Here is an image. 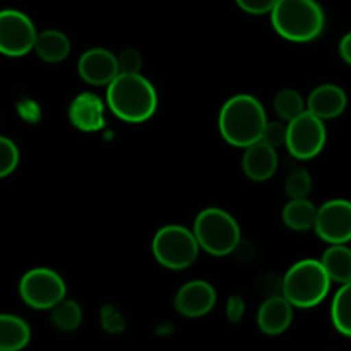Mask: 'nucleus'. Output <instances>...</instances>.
Here are the masks:
<instances>
[{"label":"nucleus","instance_id":"18","mask_svg":"<svg viewBox=\"0 0 351 351\" xmlns=\"http://www.w3.org/2000/svg\"><path fill=\"white\" fill-rule=\"evenodd\" d=\"M29 339L31 329L23 319L9 314L0 317V350L19 351L29 343Z\"/></svg>","mask_w":351,"mask_h":351},{"label":"nucleus","instance_id":"1","mask_svg":"<svg viewBox=\"0 0 351 351\" xmlns=\"http://www.w3.org/2000/svg\"><path fill=\"white\" fill-rule=\"evenodd\" d=\"M106 101L110 110L123 122H146L154 115L158 96L153 84L146 77L137 74L120 72L108 84Z\"/></svg>","mask_w":351,"mask_h":351},{"label":"nucleus","instance_id":"19","mask_svg":"<svg viewBox=\"0 0 351 351\" xmlns=\"http://www.w3.org/2000/svg\"><path fill=\"white\" fill-rule=\"evenodd\" d=\"M317 213L319 209L311 201H307V197L291 199L283 208V221L295 232H307L315 226Z\"/></svg>","mask_w":351,"mask_h":351},{"label":"nucleus","instance_id":"21","mask_svg":"<svg viewBox=\"0 0 351 351\" xmlns=\"http://www.w3.org/2000/svg\"><path fill=\"white\" fill-rule=\"evenodd\" d=\"M332 324L341 335L351 338V281L345 283L336 293L331 307Z\"/></svg>","mask_w":351,"mask_h":351},{"label":"nucleus","instance_id":"30","mask_svg":"<svg viewBox=\"0 0 351 351\" xmlns=\"http://www.w3.org/2000/svg\"><path fill=\"white\" fill-rule=\"evenodd\" d=\"M339 53H341L343 60L351 65V33L343 36L341 43H339Z\"/></svg>","mask_w":351,"mask_h":351},{"label":"nucleus","instance_id":"6","mask_svg":"<svg viewBox=\"0 0 351 351\" xmlns=\"http://www.w3.org/2000/svg\"><path fill=\"white\" fill-rule=\"evenodd\" d=\"M199 240L185 226H163L153 239V254L167 269L182 271L195 263L199 256Z\"/></svg>","mask_w":351,"mask_h":351},{"label":"nucleus","instance_id":"16","mask_svg":"<svg viewBox=\"0 0 351 351\" xmlns=\"http://www.w3.org/2000/svg\"><path fill=\"white\" fill-rule=\"evenodd\" d=\"M346 103H348V99H346L345 91L339 86L322 84L311 93L307 108L319 119L331 120L345 112Z\"/></svg>","mask_w":351,"mask_h":351},{"label":"nucleus","instance_id":"13","mask_svg":"<svg viewBox=\"0 0 351 351\" xmlns=\"http://www.w3.org/2000/svg\"><path fill=\"white\" fill-rule=\"evenodd\" d=\"M243 173L256 182H264L274 175L278 168L276 147L267 144L266 141H257L245 147L242 160Z\"/></svg>","mask_w":351,"mask_h":351},{"label":"nucleus","instance_id":"26","mask_svg":"<svg viewBox=\"0 0 351 351\" xmlns=\"http://www.w3.org/2000/svg\"><path fill=\"white\" fill-rule=\"evenodd\" d=\"M287 137H288V127H285L280 122H267L266 129H264L263 141L271 144L273 147L287 146Z\"/></svg>","mask_w":351,"mask_h":351},{"label":"nucleus","instance_id":"14","mask_svg":"<svg viewBox=\"0 0 351 351\" xmlns=\"http://www.w3.org/2000/svg\"><path fill=\"white\" fill-rule=\"evenodd\" d=\"M293 319V305L285 295L271 297L261 305L257 312V326L269 336H278L287 331Z\"/></svg>","mask_w":351,"mask_h":351},{"label":"nucleus","instance_id":"28","mask_svg":"<svg viewBox=\"0 0 351 351\" xmlns=\"http://www.w3.org/2000/svg\"><path fill=\"white\" fill-rule=\"evenodd\" d=\"M239 7L250 14H266L274 9L278 0H237Z\"/></svg>","mask_w":351,"mask_h":351},{"label":"nucleus","instance_id":"4","mask_svg":"<svg viewBox=\"0 0 351 351\" xmlns=\"http://www.w3.org/2000/svg\"><path fill=\"white\" fill-rule=\"evenodd\" d=\"M331 281L322 261L305 259L288 269L281 290L293 307L311 308L328 297Z\"/></svg>","mask_w":351,"mask_h":351},{"label":"nucleus","instance_id":"12","mask_svg":"<svg viewBox=\"0 0 351 351\" xmlns=\"http://www.w3.org/2000/svg\"><path fill=\"white\" fill-rule=\"evenodd\" d=\"M215 304V288L202 280L189 281L175 295V308L185 317H202L213 311Z\"/></svg>","mask_w":351,"mask_h":351},{"label":"nucleus","instance_id":"2","mask_svg":"<svg viewBox=\"0 0 351 351\" xmlns=\"http://www.w3.org/2000/svg\"><path fill=\"white\" fill-rule=\"evenodd\" d=\"M218 123L226 143L237 147H249L263 139L267 119L263 105L254 96L237 95L223 105Z\"/></svg>","mask_w":351,"mask_h":351},{"label":"nucleus","instance_id":"22","mask_svg":"<svg viewBox=\"0 0 351 351\" xmlns=\"http://www.w3.org/2000/svg\"><path fill=\"white\" fill-rule=\"evenodd\" d=\"M50 317L55 328L62 329V331H72V329L79 328V324H81L82 311L74 300L64 298L51 308Z\"/></svg>","mask_w":351,"mask_h":351},{"label":"nucleus","instance_id":"15","mask_svg":"<svg viewBox=\"0 0 351 351\" xmlns=\"http://www.w3.org/2000/svg\"><path fill=\"white\" fill-rule=\"evenodd\" d=\"M69 119L82 132H96L105 125L101 99L91 93H82L72 101Z\"/></svg>","mask_w":351,"mask_h":351},{"label":"nucleus","instance_id":"5","mask_svg":"<svg viewBox=\"0 0 351 351\" xmlns=\"http://www.w3.org/2000/svg\"><path fill=\"white\" fill-rule=\"evenodd\" d=\"M194 233L201 249L216 257L228 256L240 243L239 223L232 215L218 208L199 213L194 223Z\"/></svg>","mask_w":351,"mask_h":351},{"label":"nucleus","instance_id":"24","mask_svg":"<svg viewBox=\"0 0 351 351\" xmlns=\"http://www.w3.org/2000/svg\"><path fill=\"white\" fill-rule=\"evenodd\" d=\"M312 178L307 170H295L290 177L287 178L285 191L291 199H304L311 194Z\"/></svg>","mask_w":351,"mask_h":351},{"label":"nucleus","instance_id":"29","mask_svg":"<svg viewBox=\"0 0 351 351\" xmlns=\"http://www.w3.org/2000/svg\"><path fill=\"white\" fill-rule=\"evenodd\" d=\"M243 315V300L240 297L230 298L228 302V319L232 322H239Z\"/></svg>","mask_w":351,"mask_h":351},{"label":"nucleus","instance_id":"23","mask_svg":"<svg viewBox=\"0 0 351 351\" xmlns=\"http://www.w3.org/2000/svg\"><path fill=\"white\" fill-rule=\"evenodd\" d=\"M274 110L280 119L290 122L305 112V101L295 89H281L274 98Z\"/></svg>","mask_w":351,"mask_h":351},{"label":"nucleus","instance_id":"8","mask_svg":"<svg viewBox=\"0 0 351 351\" xmlns=\"http://www.w3.org/2000/svg\"><path fill=\"white\" fill-rule=\"evenodd\" d=\"M326 144V127L322 119L305 110L302 115L288 122L287 147L297 160L317 156Z\"/></svg>","mask_w":351,"mask_h":351},{"label":"nucleus","instance_id":"11","mask_svg":"<svg viewBox=\"0 0 351 351\" xmlns=\"http://www.w3.org/2000/svg\"><path fill=\"white\" fill-rule=\"evenodd\" d=\"M77 71L88 84L108 86L120 74L119 57L105 48H91L79 58Z\"/></svg>","mask_w":351,"mask_h":351},{"label":"nucleus","instance_id":"20","mask_svg":"<svg viewBox=\"0 0 351 351\" xmlns=\"http://www.w3.org/2000/svg\"><path fill=\"white\" fill-rule=\"evenodd\" d=\"M329 278L336 283H350L351 281V249L345 243H332L322 257Z\"/></svg>","mask_w":351,"mask_h":351},{"label":"nucleus","instance_id":"17","mask_svg":"<svg viewBox=\"0 0 351 351\" xmlns=\"http://www.w3.org/2000/svg\"><path fill=\"white\" fill-rule=\"evenodd\" d=\"M34 51L45 62L58 64V62L65 60L67 55L71 53V41L60 31L48 29L38 34L36 43H34Z\"/></svg>","mask_w":351,"mask_h":351},{"label":"nucleus","instance_id":"3","mask_svg":"<svg viewBox=\"0 0 351 351\" xmlns=\"http://www.w3.org/2000/svg\"><path fill=\"white\" fill-rule=\"evenodd\" d=\"M271 23L280 36L290 41H311L324 29V12L315 0H278Z\"/></svg>","mask_w":351,"mask_h":351},{"label":"nucleus","instance_id":"10","mask_svg":"<svg viewBox=\"0 0 351 351\" xmlns=\"http://www.w3.org/2000/svg\"><path fill=\"white\" fill-rule=\"evenodd\" d=\"M315 232L328 243H346L351 240V202L332 199L322 204L317 213Z\"/></svg>","mask_w":351,"mask_h":351},{"label":"nucleus","instance_id":"7","mask_svg":"<svg viewBox=\"0 0 351 351\" xmlns=\"http://www.w3.org/2000/svg\"><path fill=\"white\" fill-rule=\"evenodd\" d=\"M19 293L24 304L29 307L36 311H51L65 298V283L55 271L34 267L21 280Z\"/></svg>","mask_w":351,"mask_h":351},{"label":"nucleus","instance_id":"27","mask_svg":"<svg viewBox=\"0 0 351 351\" xmlns=\"http://www.w3.org/2000/svg\"><path fill=\"white\" fill-rule=\"evenodd\" d=\"M141 65H143V58L139 51L134 48H127L119 55V67L123 74H137L141 71Z\"/></svg>","mask_w":351,"mask_h":351},{"label":"nucleus","instance_id":"25","mask_svg":"<svg viewBox=\"0 0 351 351\" xmlns=\"http://www.w3.org/2000/svg\"><path fill=\"white\" fill-rule=\"evenodd\" d=\"M19 163V151L17 146L7 137L0 139V177H7L16 170Z\"/></svg>","mask_w":351,"mask_h":351},{"label":"nucleus","instance_id":"9","mask_svg":"<svg viewBox=\"0 0 351 351\" xmlns=\"http://www.w3.org/2000/svg\"><path fill=\"white\" fill-rule=\"evenodd\" d=\"M36 29L26 14L7 9L0 14V50L9 57H21L34 50Z\"/></svg>","mask_w":351,"mask_h":351}]
</instances>
